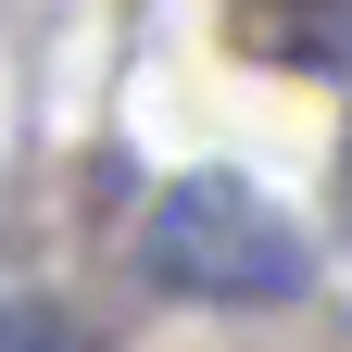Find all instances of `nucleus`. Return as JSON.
Returning <instances> with one entry per match:
<instances>
[{
	"label": "nucleus",
	"instance_id": "f257e3e1",
	"mask_svg": "<svg viewBox=\"0 0 352 352\" xmlns=\"http://www.w3.org/2000/svg\"><path fill=\"white\" fill-rule=\"evenodd\" d=\"M151 277L189 289V302H289L302 289V239L264 214L239 176H176L151 201Z\"/></svg>",
	"mask_w": 352,
	"mask_h": 352
}]
</instances>
